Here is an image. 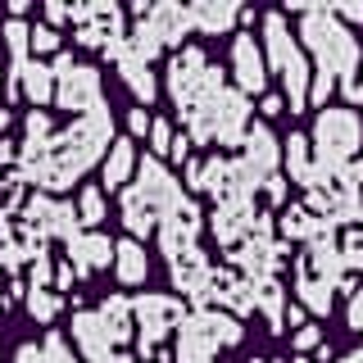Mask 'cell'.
Segmentation results:
<instances>
[{"label":"cell","mask_w":363,"mask_h":363,"mask_svg":"<svg viewBox=\"0 0 363 363\" xmlns=\"http://www.w3.org/2000/svg\"><path fill=\"white\" fill-rule=\"evenodd\" d=\"M300 37L304 45L318 55V73H350L359 60V45L345 28L336 23L332 9H304V23H300Z\"/></svg>","instance_id":"6da1fadb"},{"label":"cell","mask_w":363,"mask_h":363,"mask_svg":"<svg viewBox=\"0 0 363 363\" xmlns=\"http://www.w3.org/2000/svg\"><path fill=\"white\" fill-rule=\"evenodd\" d=\"M359 113L354 109H323L318 113V128H313V141H318V155L327 164H345L350 155L359 150Z\"/></svg>","instance_id":"7a4b0ae2"},{"label":"cell","mask_w":363,"mask_h":363,"mask_svg":"<svg viewBox=\"0 0 363 363\" xmlns=\"http://www.w3.org/2000/svg\"><path fill=\"white\" fill-rule=\"evenodd\" d=\"M136 313H141V350L150 354L159 345V336L168 332V323L182 318V304L173 295H141V300H136Z\"/></svg>","instance_id":"3957f363"},{"label":"cell","mask_w":363,"mask_h":363,"mask_svg":"<svg viewBox=\"0 0 363 363\" xmlns=\"http://www.w3.org/2000/svg\"><path fill=\"white\" fill-rule=\"evenodd\" d=\"M272 164H277V145H272V132L264 128V123H255V128L245 132V177L255 182H264V177H272Z\"/></svg>","instance_id":"277c9868"},{"label":"cell","mask_w":363,"mask_h":363,"mask_svg":"<svg viewBox=\"0 0 363 363\" xmlns=\"http://www.w3.org/2000/svg\"><path fill=\"white\" fill-rule=\"evenodd\" d=\"M232 64H236V82H241V91H264V82H268V64H264V55H259V45H255V37H236L232 41Z\"/></svg>","instance_id":"5b68a950"},{"label":"cell","mask_w":363,"mask_h":363,"mask_svg":"<svg viewBox=\"0 0 363 363\" xmlns=\"http://www.w3.org/2000/svg\"><path fill=\"white\" fill-rule=\"evenodd\" d=\"M113 259H118V281H128V286L145 281V272H150V264H145V250L136 245V241H123L118 250H113Z\"/></svg>","instance_id":"8992f818"},{"label":"cell","mask_w":363,"mask_h":363,"mask_svg":"<svg viewBox=\"0 0 363 363\" xmlns=\"http://www.w3.org/2000/svg\"><path fill=\"white\" fill-rule=\"evenodd\" d=\"M60 73H64V100H96V73L91 68H73L68 60H60Z\"/></svg>","instance_id":"52a82bcc"},{"label":"cell","mask_w":363,"mask_h":363,"mask_svg":"<svg viewBox=\"0 0 363 363\" xmlns=\"http://www.w3.org/2000/svg\"><path fill=\"white\" fill-rule=\"evenodd\" d=\"M236 18L232 5H196L191 9V28H204V32H227Z\"/></svg>","instance_id":"ba28073f"},{"label":"cell","mask_w":363,"mask_h":363,"mask_svg":"<svg viewBox=\"0 0 363 363\" xmlns=\"http://www.w3.org/2000/svg\"><path fill=\"white\" fill-rule=\"evenodd\" d=\"M132 164H136L132 141H113L109 164H105V182H109V186H123V182H128V173H132Z\"/></svg>","instance_id":"9c48e42d"},{"label":"cell","mask_w":363,"mask_h":363,"mask_svg":"<svg viewBox=\"0 0 363 363\" xmlns=\"http://www.w3.org/2000/svg\"><path fill=\"white\" fill-rule=\"evenodd\" d=\"M73 255H77V264H82V268H100V264H109V241H105V236L77 241V245H73Z\"/></svg>","instance_id":"30bf717a"},{"label":"cell","mask_w":363,"mask_h":363,"mask_svg":"<svg viewBox=\"0 0 363 363\" xmlns=\"http://www.w3.org/2000/svg\"><path fill=\"white\" fill-rule=\"evenodd\" d=\"M300 300L309 304V309L327 313V309H332V281H309V277H300Z\"/></svg>","instance_id":"8fae6325"},{"label":"cell","mask_w":363,"mask_h":363,"mask_svg":"<svg viewBox=\"0 0 363 363\" xmlns=\"http://www.w3.org/2000/svg\"><path fill=\"white\" fill-rule=\"evenodd\" d=\"M77 336H82L86 354L96 359V363L105 359V350H109V345H105V340H100V323H96V318H77Z\"/></svg>","instance_id":"7c38bea8"},{"label":"cell","mask_w":363,"mask_h":363,"mask_svg":"<svg viewBox=\"0 0 363 363\" xmlns=\"http://www.w3.org/2000/svg\"><path fill=\"white\" fill-rule=\"evenodd\" d=\"M291 150H286V159H291V168H295V177H300V182H309V168H304V145H309V141H304V136H291Z\"/></svg>","instance_id":"4fadbf2b"},{"label":"cell","mask_w":363,"mask_h":363,"mask_svg":"<svg viewBox=\"0 0 363 363\" xmlns=\"http://www.w3.org/2000/svg\"><path fill=\"white\" fill-rule=\"evenodd\" d=\"M82 213H86V223L105 218V200H100V191H86V196H82Z\"/></svg>","instance_id":"5bb4252c"},{"label":"cell","mask_w":363,"mask_h":363,"mask_svg":"<svg viewBox=\"0 0 363 363\" xmlns=\"http://www.w3.org/2000/svg\"><path fill=\"white\" fill-rule=\"evenodd\" d=\"M150 136H155V150H168V145H173V128H168V123H150Z\"/></svg>","instance_id":"9a60e30c"},{"label":"cell","mask_w":363,"mask_h":363,"mask_svg":"<svg viewBox=\"0 0 363 363\" xmlns=\"http://www.w3.org/2000/svg\"><path fill=\"white\" fill-rule=\"evenodd\" d=\"M286 232L304 236V232H309V213H304V209H291V213H286Z\"/></svg>","instance_id":"2e32d148"},{"label":"cell","mask_w":363,"mask_h":363,"mask_svg":"<svg viewBox=\"0 0 363 363\" xmlns=\"http://www.w3.org/2000/svg\"><path fill=\"white\" fill-rule=\"evenodd\" d=\"M318 336H323L318 327H300V332H295V350H313V345H318Z\"/></svg>","instance_id":"e0dca14e"},{"label":"cell","mask_w":363,"mask_h":363,"mask_svg":"<svg viewBox=\"0 0 363 363\" xmlns=\"http://www.w3.org/2000/svg\"><path fill=\"white\" fill-rule=\"evenodd\" d=\"M350 327H354V332H363V291L354 295V304H350Z\"/></svg>","instance_id":"ac0fdd59"},{"label":"cell","mask_w":363,"mask_h":363,"mask_svg":"<svg viewBox=\"0 0 363 363\" xmlns=\"http://www.w3.org/2000/svg\"><path fill=\"white\" fill-rule=\"evenodd\" d=\"M327 91H332V77L318 73V82H313V91H309V100H327Z\"/></svg>","instance_id":"d6986e66"},{"label":"cell","mask_w":363,"mask_h":363,"mask_svg":"<svg viewBox=\"0 0 363 363\" xmlns=\"http://www.w3.org/2000/svg\"><path fill=\"white\" fill-rule=\"evenodd\" d=\"M150 128V118H145V109H132V132H145Z\"/></svg>","instance_id":"ffe728a7"},{"label":"cell","mask_w":363,"mask_h":363,"mask_svg":"<svg viewBox=\"0 0 363 363\" xmlns=\"http://www.w3.org/2000/svg\"><path fill=\"white\" fill-rule=\"evenodd\" d=\"M18 363H41V354H37V345H23V350H18Z\"/></svg>","instance_id":"44dd1931"},{"label":"cell","mask_w":363,"mask_h":363,"mask_svg":"<svg viewBox=\"0 0 363 363\" xmlns=\"http://www.w3.org/2000/svg\"><path fill=\"white\" fill-rule=\"evenodd\" d=\"M50 359H55V363H73V359L64 354V345H60V340H50Z\"/></svg>","instance_id":"7402d4cb"},{"label":"cell","mask_w":363,"mask_h":363,"mask_svg":"<svg viewBox=\"0 0 363 363\" xmlns=\"http://www.w3.org/2000/svg\"><path fill=\"white\" fill-rule=\"evenodd\" d=\"M264 113H268V118H272V113H281V100H277V96H268V100H264Z\"/></svg>","instance_id":"603a6c76"},{"label":"cell","mask_w":363,"mask_h":363,"mask_svg":"<svg viewBox=\"0 0 363 363\" xmlns=\"http://www.w3.org/2000/svg\"><path fill=\"white\" fill-rule=\"evenodd\" d=\"M37 45H55V32L50 28H37Z\"/></svg>","instance_id":"cb8c5ba5"},{"label":"cell","mask_w":363,"mask_h":363,"mask_svg":"<svg viewBox=\"0 0 363 363\" xmlns=\"http://www.w3.org/2000/svg\"><path fill=\"white\" fill-rule=\"evenodd\" d=\"M295 363H300V359H295Z\"/></svg>","instance_id":"d4e9b609"}]
</instances>
